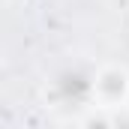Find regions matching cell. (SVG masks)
<instances>
[{"instance_id": "obj_1", "label": "cell", "mask_w": 129, "mask_h": 129, "mask_svg": "<svg viewBox=\"0 0 129 129\" xmlns=\"http://www.w3.org/2000/svg\"><path fill=\"white\" fill-rule=\"evenodd\" d=\"M129 102V69L120 63H105L93 72V105L114 111Z\"/></svg>"}]
</instances>
